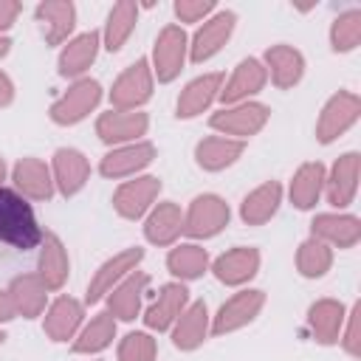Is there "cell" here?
Listing matches in <instances>:
<instances>
[{"label": "cell", "mask_w": 361, "mask_h": 361, "mask_svg": "<svg viewBox=\"0 0 361 361\" xmlns=\"http://www.w3.org/2000/svg\"><path fill=\"white\" fill-rule=\"evenodd\" d=\"M42 234L34 206L17 189L0 186V243L17 251H31L39 245Z\"/></svg>", "instance_id": "obj_1"}, {"label": "cell", "mask_w": 361, "mask_h": 361, "mask_svg": "<svg viewBox=\"0 0 361 361\" xmlns=\"http://www.w3.org/2000/svg\"><path fill=\"white\" fill-rule=\"evenodd\" d=\"M99 102H102V85L90 76H82V79H73L68 90L51 102L48 116L59 127H73L85 121L99 107Z\"/></svg>", "instance_id": "obj_2"}, {"label": "cell", "mask_w": 361, "mask_h": 361, "mask_svg": "<svg viewBox=\"0 0 361 361\" xmlns=\"http://www.w3.org/2000/svg\"><path fill=\"white\" fill-rule=\"evenodd\" d=\"M189 56V37L180 25L169 23L158 31L155 42H152V56H149V68H152V79H158L161 85H169L180 76L183 65Z\"/></svg>", "instance_id": "obj_3"}, {"label": "cell", "mask_w": 361, "mask_h": 361, "mask_svg": "<svg viewBox=\"0 0 361 361\" xmlns=\"http://www.w3.org/2000/svg\"><path fill=\"white\" fill-rule=\"evenodd\" d=\"M271 118V107L262 102H240V104H228L220 107L217 113L209 116V127L226 138H237L245 141L251 135H257Z\"/></svg>", "instance_id": "obj_4"}, {"label": "cell", "mask_w": 361, "mask_h": 361, "mask_svg": "<svg viewBox=\"0 0 361 361\" xmlns=\"http://www.w3.org/2000/svg\"><path fill=\"white\" fill-rule=\"evenodd\" d=\"M152 87H155V79H152L149 59L141 56L116 76L110 87V110H141L152 99Z\"/></svg>", "instance_id": "obj_5"}, {"label": "cell", "mask_w": 361, "mask_h": 361, "mask_svg": "<svg viewBox=\"0 0 361 361\" xmlns=\"http://www.w3.org/2000/svg\"><path fill=\"white\" fill-rule=\"evenodd\" d=\"M228 220H231L228 203L214 192H203L192 197L189 209L183 212V234H189L192 240H212L228 226Z\"/></svg>", "instance_id": "obj_6"}, {"label": "cell", "mask_w": 361, "mask_h": 361, "mask_svg": "<svg viewBox=\"0 0 361 361\" xmlns=\"http://www.w3.org/2000/svg\"><path fill=\"white\" fill-rule=\"evenodd\" d=\"M361 116V99L353 90H338L333 93L316 121V141L319 144H333L336 138H341Z\"/></svg>", "instance_id": "obj_7"}, {"label": "cell", "mask_w": 361, "mask_h": 361, "mask_svg": "<svg viewBox=\"0 0 361 361\" xmlns=\"http://www.w3.org/2000/svg\"><path fill=\"white\" fill-rule=\"evenodd\" d=\"M141 259H144V248H138V245L121 248V251H116L113 257H107V259L93 271L90 282H87L85 302H87V305L102 302V299H104V296H107L124 276H130L133 271H138Z\"/></svg>", "instance_id": "obj_8"}, {"label": "cell", "mask_w": 361, "mask_h": 361, "mask_svg": "<svg viewBox=\"0 0 361 361\" xmlns=\"http://www.w3.org/2000/svg\"><path fill=\"white\" fill-rule=\"evenodd\" d=\"M262 307H265V290H259V288L237 290L212 316V336H228V333H237V330L248 327L259 316Z\"/></svg>", "instance_id": "obj_9"}, {"label": "cell", "mask_w": 361, "mask_h": 361, "mask_svg": "<svg viewBox=\"0 0 361 361\" xmlns=\"http://www.w3.org/2000/svg\"><path fill=\"white\" fill-rule=\"evenodd\" d=\"M158 195H161V178L135 175L133 180L118 183V189L113 192V209L124 220H141L155 206Z\"/></svg>", "instance_id": "obj_10"}, {"label": "cell", "mask_w": 361, "mask_h": 361, "mask_svg": "<svg viewBox=\"0 0 361 361\" xmlns=\"http://www.w3.org/2000/svg\"><path fill=\"white\" fill-rule=\"evenodd\" d=\"M234 25H237V14L231 8H223V11H214L212 17L203 20V25L195 31V37L189 39V59L195 65L200 62H209L214 54L223 51V45L231 39L234 34Z\"/></svg>", "instance_id": "obj_11"}, {"label": "cell", "mask_w": 361, "mask_h": 361, "mask_svg": "<svg viewBox=\"0 0 361 361\" xmlns=\"http://www.w3.org/2000/svg\"><path fill=\"white\" fill-rule=\"evenodd\" d=\"M147 130H149V116L144 110H107L96 118V135L107 147L144 141Z\"/></svg>", "instance_id": "obj_12"}, {"label": "cell", "mask_w": 361, "mask_h": 361, "mask_svg": "<svg viewBox=\"0 0 361 361\" xmlns=\"http://www.w3.org/2000/svg\"><path fill=\"white\" fill-rule=\"evenodd\" d=\"M158 149L152 141H133V144H121V147H113L110 152L102 155L99 161V172L110 180H118V178H135L141 175L152 161H155Z\"/></svg>", "instance_id": "obj_13"}, {"label": "cell", "mask_w": 361, "mask_h": 361, "mask_svg": "<svg viewBox=\"0 0 361 361\" xmlns=\"http://www.w3.org/2000/svg\"><path fill=\"white\" fill-rule=\"evenodd\" d=\"M358 175H361V155L355 149L338 155L330 166V172L324 175V195L327 203L336 206L338 212L347 209L355 200L358 192Z\"/></svg>", "instance_id": "obj_14"}, {"label": "cell", "mask_w": 361, "mask_h": 361, "mask_svg": "<svg viewBox=\"0 0 361 361\" xmlns=\"http://www.w3.org/2000/svg\"><path fill=\"white\" fill-rule=\"evenodd\" d=\"M259 262H262L259 248H254V245H234V248L223 251L209 268H212L217 282H223L228 288H240V285H245V282H251L257 276Z\"/></svg>", "instance_id": "obj_15"}, {"label": "cell", "mask_w": 361, "mask_h": 361, "mask_svg": "<svg viewBox=\"0 0 361 361\" xmlns=\"http://www.w3.org/2000/svg\"><path fill=\"white\" fill-rule=\"evenodd\" d=\"M268 85V71L257 56H245L237 62V68L231 71L228 82H223L220 90V102L223 107L228 104H240V102H251V96H257L262 87Z\"/></svg>", "instance_id": "obj_16"}, {"label": "cell", "mask_w": 361, "mask_h": 361, "mask_svg": "<svg viewBox=\"0 0 361 361\" xmlns=\"http://www.w3.org/2000/svg\"><path fill=\"white\" fill-rule=\"evenodd\" d=\"M51 175H54L56 192L62 197H73L90 180V161L76 147H59L51 161Z\"/></svg>", "instance_id": "obj_17"}, {"label": "cell", "mask_w": 361, "mask_h": 361, "mask_svg": "<svg viewBox=\"0 0 361 361\" xmlns=\"http://www.w3.org/2000/svg\"><path fill=\"white\" fill-rule=\"evenodd\" d=\"M268 71V79L274 82V87L279 90H290L302 82L305 76V56L299 48L288 45V42H276L271 48H265L262 59H259Z\"/></svg>", "instance_id": "obj_18"}, {"label": "cell", "mask_w": 361, "mask_h": 361, "mask_svg": "<svg viewBox=\"0 0 361 361\" xmlns=\"http://www.w3.org/2000/svg\"><path fill=\"white\" fill-rule=\"evenodd\" d=\"M11 183L25 200H51L56 192L51 166L34 155H25L11 166Z\"/></svg>", "instance_id": "obj_19"}, {"label": "cell", "mask_w": 361, "mask_h": 361, "mask_svg": "<svg viewBox=\"0 0 361 361\" xmlns=\"http://www.w3.org/2000/svg\"><path fill=\"white\" fill-rule=\"evenodd\" d=\"M310 237L330 248H353L361 240V220L347 212H324L310 220Z\"/></svg>", "instance_id": "obj_20"}, {"label": "cell", "mask_w": 361, "mask_h": 361, "mask_svg": "<svg viewBox=\"0 0 361 361\" xmlns=\"http://www.w3.org/2000/svg\"><path fill=\"white\" fill-rule=\"evenodd\" d=\"M37 248V276L48 290H59L71 276V257L65 243L54 231H45Z\"/></svg>", "instance_id": "obj_21"}, {"label": "cell", "mask_w": 361, "mask_h": 361, "mask_svg": "<svg viewBox=\"0 0 361 361\" xmlns=\"http://www.w3.org/2000/svg\"><path fill=\"white\" fill-rule=\"evenodd\" d=\"M149 285V274L147 271H133L130 276H124L107 296V313L116 322H135V316H141V302Z\"/></svg>", "instance_id": "obj_22"}, {"label": "cell", "mask_w": 361, "mask_h": 361, "mask_svg": "<svg viewBox=\"0 0 361 361\" xmlns=\"http://www.w3.org/2000/svg\"><path fill=\"white\" fill-rule=\"evenodd\" d=\"M85 322V305L73 296H59L45 307V319H42V330L51 341L62 344L76 338V333L82 330Z\"/></svg>", "instance_id": "obj_23"}, {"label": "cell", "mask_w": 361, "mask_h": 361, "mask_svg": "<svg viewBox=\"0 0 361 361\" xmlns=\"http://www.w3.org/2000/svg\"><path fill=\"white\" fill-rule=\"evenodd\" d=\"M99 45H102V34L99 31H85V34L71 37L62 45L59 59H56L59 76H65V79H82L87 73V68L96 62Z\"/></svg>", "instance_id": "obj_24"}, {"label": "cell", "mask_w": 361, "mask_h": 361, "mask_svg": "<svg viewBox=\"0 0 361 361\" xmlns=\"http://www.w3.org/2000/svg\"><path fill=\"white\" fill-rule=\"evenodd\" d=\"M172 330V344L183 353H192L197 350L209 336H212V316H209V307L206 302H189L186 310L175 319V324L169 327Z\"/></svg>", "instance_id": "obj_25"}, {"label": "cell", "mask_w": 361, "mask_h": 361, "mask_svg": "<svg viewBox=\"0 0 361 361\" xmlns=\"http://www.w3.org/2000/svg\"><path fill=\"white\" fill-rule=\"evenodd\" d=\"M34 20L39 23L48 45H62L76 28V6L71 0H42L34 8Z\"/></svg>", "instance_id": "obj_26"}, {"label": "cell", "mask_w": 361, "mask_h": 361, "mask_svg": "<svg viewBox=\"0 0 361 361\" xmlns=\"http://www.w3.org/2000/svg\"><path fill=\"white\" fill-rule=\"evenodd\" d=\"M223 90V73L212 71V73H203V76H195L178 96V104H175V116L178 118H197L200 113H206L217 96Z\"/></svg>", "instance_id": "obj_27"}, {"label": "cell", "mask_w": 361, "mask_h": 361, "mask_svg": "<svg viewBox=\"0 0 361 361\" xmlns=\"http://www.w3.org/2000/svg\"><path fill=\"white\" fill-rule=\"evenodd\" d=\"M183 234V212L175 200H161L155 203L147 217H144V237L147 243L164 248V245H175Z\"/></svg>", "instance_id": "obj_28"}, {"label": "cell", "mask_w": 361, "mask_h": 361, "mask_svg": "<svg viewBox=\"0 0 361 361\" xmlns=\"http://www.w3.org/2000/svg\"><path fill=\"white\" fill-rule=\"evenodd\" d=\"M186 305H189V290H186V285L178 282V279H175V282H166V285H161L155 302L147 307L144 324H147L149 330H155V333H164V330H169V327L175 324V319L186 310Z\"/></svg>", "instance_id": "obj_29"}, {"label": "cell", "mask_w": 361, "mask_h": 361, "mask_svg": "<svg viewBox=\"0 0 361 361\" xmlns=\"http://www.w3.org/2000/svg\"><path fill=\"white\" fill-rule=\"evenodd\" d=\"M344 319H347V307L338 299H327L324 296V299H316L307 307V330H310L313 341L322 344V347L338 344Z\"/></svg>", "instance_id": "obj_30"}, {"label": "cell", "mask_w": 361, "mask_h": 361, "mask_svg": "<svg viewBox=\"0 0 361 361\" xmlns=\"http://www.w3.org/2000/svg\"><path fill=\"white\" fill-rule=\"evenodd\" d=\"M324 175L327 169L322 161H305L296 166L288 183V197L299 212H310L319 203V197L324 195Z\"/></svg>", "instance_id": "obj_31"}, {"label": "cell", "mask_w": 361, "mask_h": 361, "mask_svg": "<svg viewBox=\"0 0 361 361\" xmlns=\"http://www.w3.org/2000/svg\"><path fill=\"white\" fill-rule=\"evenodd\" d=\"M8 299L14 305V313L23 319H37L48 307V288L37 274H20L8 282Z\"/></svg>", "instance_id": "obj_32"}, {"label": "cell", "mask_w": 361, "mask_h": 361, "mask_svg": "<svg viewBox=\"0 0 361 361\" xmlns=\"http://www.w3.org/2000/svg\"><path fill=\"white\" fill-rule=\"evenodd\" d=\"M243 152H245V141L226 138V135H209L195 144V161L206 172H223L234 166Z\"/></svg>", "instance_id": "obj_33"}, {"label": "cell", "mask_w": 361, "mask_h": 361, "mask_svg": "<svg viewBox=\"0 0 361 361\" xmlns=\"http://www.w3.org/2000/svg\"><path fill=\"white\" fill-rule=\"evenodd\" d=\"M282 206V183L265 180L257 189H251L240 203V220L245 226H265Z\"/></svg>", "instance_id": "obj_34"}, {"label": "cell", "mask_w": 361, "mask_h": 361, "mask_svg": "<svg viewBox=\"0 0 361 361\" xmlns=\"http://www.w3.org/2000/svg\"><path fill=\"white\" fill-rule=\"evenodd\" d=\"M212 259H209V251L197 243H178L175 248H169L166 254V271L178 279V282H192V279H200L206 271H209Z\"/></svg>", "instance_id": "obj_35"}, {"label": "cell", "mask_w": 361, "mask_h": 361, "mask_svg": "<svg viewBox=\"0 0 361 361\" xmlns=\"http://www.w3.org/2000/svg\"><path fill=\"white\" fill-rule=\"evenodd\" d=\"M135 23H138V6L133 0H118L110 11H107V20H104V28H102V45L116 54L124 48V42L130 39V34L135 31Z\"/></svg>", "instance_id": "obj_36"}, {"label": "cell", "mask_w": 361, "mask_h": 361, "mask_svg": "<svg viewBox=\"0 0 361 361\" xmlns=\"http://www.w3.org/2000/svg\"><path fill=\"white\" fill-rule=\"evenodd\" d=\"M116 338V319L107 313V310H99L73 338L71 350L76 355H96L102 350H107Z\"/></svg>", "instance_id": "obj_37"}, {"label": "cell", "mask_w": 361, "mask_h": 361, "mask_svg": "<svg viewBox=\"0 0 361 361\" xmlns=\"http://www.w3.org/2000/svg\"><path fill=\"white\" fill-rule=\"evenodd\" d=\"M333 268V248L316 237H307L296 248V271L305 279H322Z\"/></svg>", "instance_id": "obj_38"}, {"label": "cell", "mask_w": 361, "mask_h": 361, "mask_svg": "<svg viewBox=\"0 0 361 361\" xmlns=\"http://www.w3.org/2000/svg\"><path fill=\"white\" fill-rule=\"evenodd\" d=\"M361 45V8H347L330 23V48L336 54H350Z\"/></svg>", "instance_id": "obj_39"}, {"label": "cell", "mask_w": 361, "mask_h": 361, "mask_svg": "<svg viewBox=\"0 0 361 361\" xmlns=\"http://www.w3.org/2000/svg\"><path fill=\"white\" fill-rule=\"evenodd\" d=\"M118 361H155L158 344L147 330H133L118 341Z\"/></svg>", "instance_id": "obj_40"}, {"label": "cell", "mask_w": 361, "mask_h": 361, "mask_svg": "<svg viewBox=\"0 0 361 361\" xmlns=\"http://www.w3.org/2000/svg\"><path fill=\"white\" fill-rule=\"evenodd\" d=\"M338 341H341V347H344L347 355H353V358L361 355V302H355L347 310V319H344V327H341Z\"/></svg>", "instance_id": "obj_41"}, {"label": "cell", "mask_w": 361, "mask_h": 361, "mask_svg": "<svg viewBox=\"0 0 361 361\" xmlns=\"http://www.w3.org/2000/svg\"><path fill=\"white\" fill-rule=\"evenodd\" d=\"M175 17L180 23H200L206 17H212V11L217 8L214 0H175Z\"/></svg>", "instance_id": "obj_42"}, {"label": "cell", "mask_w": 361, "mask_h": 361, "mask_svg": "<svg viewBox=\"0 0 361 361\" xmlns=\"http://www.w3.org/2000/svg\"><path fill=\"white\" fill-rule=\"evenodd\" d=\"M20 11H23V6L17 0H0V34H6L17 23Z\"/></svg>", "instance_id": "obj_43"}, {"label": "cell", "mask_w": 361, "mask_h": 361, "mask_svg": "<svg viewBox=\"0 0 361 361\" xmlns=\"http://www.w3.org/2000/svg\"><path fill=\"white\" fill-rule=\"evenodd\" d=\"M14 102V82H11V76L8 73H3L0 71V110L3 107H8Z\"/></svg>", "instance_id": "obj_44"}, {"label": "cell", "mask_w": 361, "mask_h": 361, "mask_svg": "<svg viewBox=\"0 0 361 361\" xmlns=\"http://www.w3.org/2000/svg\"><path fill=\"white\" fill-rule=\"evenodd\" d=\"M17 313H14V305H11V299H8V290H0V324H6V322H11Z\"/></svg>", "instance_id": "obj_45"}, {"label": "cell", "mask_w": 361, "mask_h": 361, "mask_svg": "<svg viewBox=\"0 0 361 361\" xmlns=\"http://www.w3.org/2000/svg\"><path fill=\"white\" fill-rule=\"evenodd\" d=\"M8 51H11V39H8L6 34H0V59H3Z\"/></svg>", "instance_id": "obj_46"}, {"label": "cell", "mask_w": 361, "mask_h": 361, "mask_svg": "<svg viewBox=\"0 0 361 361\" xmlns=\"http://www.w3.org/2000/svg\"><path fill=\"white\" fill-rule=\"evenodd\" d=\"M3 180H6V161L0 158V186H3Z\"/></svg>", "instance_id": "obj_47"}, {"label": "cell", "mask_w": 361, "mask_h": 361, "mask_svg": "<svg viewBox=\"0 0 361 361\" xmlns=\"http://www.w3.org/2000/svg\"><path fill=\"white\" fill-rule=\"evenodd\" d=\"M3 341H6V333H3V330H0V347H3Z\"/></svg>", "instance_id": "obj_48"}, {"label": "cell", "mask_w": 361, "mask_h": 361, "mask_svg": "<svg viewBox=\"0 0 361 361\" xmlns=\"http://www.w3.org/2000/svg\"><path fill=\"white\" fill-rule=\"evenodd\" d=\"M93 361H99V358H93Z\"/></svg>", "instance_id": "obj_49"}]
</instances>
